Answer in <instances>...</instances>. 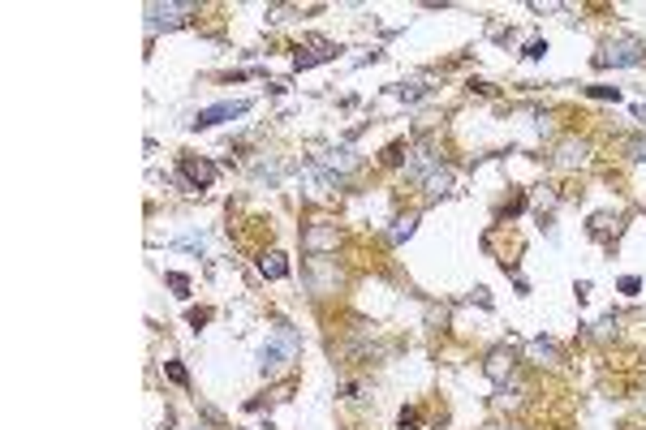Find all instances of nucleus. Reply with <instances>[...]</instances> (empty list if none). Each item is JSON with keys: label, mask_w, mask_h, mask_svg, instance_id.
<instances>
[{"label": "nucleus", "mask_w": 646, "mask_h": 430, "mask_svg": "<svg viewBox=\"0 0 646 430\" xmlns=\"http://www.w3.org/2000/svg\"><path fill=\"white\" fill-rule=\"evenodd\" d=\"M306 249H310V254H323V249H336V229H332V224H310V229H306Z\"/></svg>", "instance_id": "nucleus-4"}, {"label": "nucleus", "mask_w": 646, "mask_h": 430, "mask_svg": "<svg viewBox=\"0 0 646 430\" xmlns=\"http://www.w3.org/2000/svg\"><path fill=\"white\" fill-rule=\"evenodd\" d=\"M181 172H186V181H190L194 190H207V185L216 181V164L194 160V155H181Z\"/></svg>", "instance_id": "nucleus-3"}, {"label": "nucleus", "mask_w": 646, "mask_h": 430, "mask_svg": "<svg viewBox=\"0 0 646 430\" xmlns=\"http://www.w3.org/2000/svg\"><path fill=\"white\" fill-rule=\"evenodd\" d=\"M401 151H405L401 142H392V146H388V155H384V164H401Z\"/></svg>", "instance_id": "nucleus-13"}, {"label": "nucleus", "mask_w": 646, "mask_h": 430, "mask_svg": "<svg viewBox=\"0 0 646 430\" xmlns=\"http://www.w3.org/2000/svg\"><path fill=\"white\" fill-rule=\"evenodd\" d=\"M530 358H543V362H552V358H556V348H552L548 340H534V344H530Z\"/></svg>", "instance_id": "nucleus-10"}, {"label": "nucleus", "mask_w": 646, "mask_h": 430, "mask_svg": "<svg viewBox=\"0 0 646 430\" xmlns=\"http://www.w3.org/2000/svg\"><path fill=\"white\" fill-rule=\"evenodd\" d=\"M164 370H168V378H172V383H186V370H181V366H177V362H168V366H164Z\"/></svg>", "instance_id": "nucleus-14"}, {"label": "nucleus", "mask_w": 646, "mask_h": 430, "mask_svg": "<svg viewBox=\"0 0 646 430\" xmlns=\"http://www.w3.org/2000/svg\"><path fill=\"white\" fill-rule=\"evenodd\" d=\"M410 233H414V215H405V220H401V224H396V229H392V241H405Z\"/></svg>", "instance_id": "nucleus-11"}, {"label": "nucleus", "mask_w": 646, "mask_h": 430, "mask_svg": "<svg viewBox=\"0 0 646 430\" xmlns=\"http://www.w3.org/2000/svg\"><path fill=\"white\" fill-rule=\"evenodd\" d=\"M556 160H560L564 168H573V164H582V160H586V146H582V142H560Z\"/></svg>", "instance_id": "nucleus-9"}, {"label": "nucleus", "mask_w": 646, "mask_h": 430, "mask_svg": "<svg viewBox=\"0 0 646 430\" xmlns=\"http://www.w3.org/2000/svg\"><path fill=\"white\" fill-rule=\"evenodd\" d=\"M633 155H638V160H646V142H633Z\"/></svg>", "instance_id": "nucleus-18"}, {"label": "nucleus", "mask_w": 646, "mask_h": 430, "mask_svg": "<svg viewBox=\"0 0 646 430\" xmlns=\"http://www.w3.org/2000/svg\"><path fill=\"white\" fill-rule=\"evenodd\" d=\"M509 370H513V353L509 348H495L491 358H487V378H491V383H504Z\"/></svg>", "instance_id": "nucleus-7"}, {"label": "nucleus", "mask_w": 646, "mask_h": 430, "mask_svg": "<svg viewBox=\"0 0 646 430\" xmlns=\"http://www.w3.org/2000/svg\"><path fill=\"white\" fill-rule=\"evenodd\" d=\"M246 108H250V104H241V99H237V104H233V99H229V104H216V108H203V112H198V130H207V125H220V121H229V116H241Z\"/></svg>", "instance_id": "nucleus-5"}, {"label": "nucleus", "mask_w": 646, "mask_h": 430, "mask_svg": "<svg viewBox=\"0 0 646 430\" xmlns=\"http://www.w3.org/2000/svg\"><path fill=\"white\" fill-rule=\"evenodd\" d=\"M177 245H186V249H203V237H194V233H190V237H181Z\"/></svg>", "instance_id": "nucleus-16"}, {"label": "nucleus", "mask_w": 646, "mask_h": 430, "mask_svg": "<svg viewBox=\"0 0 646 430\" xmlns=\"http://www.w3.org/2000/svg\"><path fill=\"white\" fill-rule=\"evenodd\" d=\"M297 344H302V340H297L293 327H289V323H276V340L263 344V353H259V370H263L267 378H276V374L297 358Z\"/></svg>", "instance_id": "nucleus-1"}, {"label": "nucleus", "mask_w": 646, "mask_h": 430, "mask_svg": "<svg viewBox=\"0 0 646 430\" xmlns=\"http://www.w3.org/2000/svg\"><path fill=\"white\" fill-rule=\"evenodd\" d=\"M168 284L177 289V297H186V293H190V280H186V275H168Z\"/></svg>", "instance_id": "nucleus-12"}, {"label": "nucleus", "mask_w": 646, "mask_h": 430, "mask_svg": "<svg viewBox=\"0 0 646 430\" xmlns=\"http://www.w3.org/2000/svg\"><path fill=\"white\" fill-rule=\"evenodd\" d=\"M543 52H548V43H530V47H526V56H530V61H539Z\"/></svg>", "instance_id": "nucleus-17"}, {"label": "nucleus", "mask_w": 646, "mask_h": 430, "mask_svg": "<svg viewBox=\"0 0 646 430\" xmlns=\"http://www.w3.org/2000/svg\"><path fill=\"white\" fill-rule=\"evenodd\" d=\"M151 26H177L186 13H194V5H151Z\"/></svg>", "instance_id": "nucleus-6"}, {"label": "nucleus", "mask_w": 646, "mask_h": 430, "mask_svg": "<svg viewBox=\"0 0 646 430\" xmlns=\"http://www.w3.org/2000/svg\"><path fill=\"white\" fill-rule=\"evenodd\" d=\"M642 61H646V47L638 39H616L594 56V65H642Z\"/></svg>", "instance_id": "nucleus-2"}, {"label": "nucleus", "mask_w": 646, "mask_h": 430, "mask_svg": "<svg viewBox=\"0 0 646 430\" xmlns=\"http://www.w3.org/2000/svg\"><path fill=\"white\" fill-rule=\"evenodd\" d=\"M259 271L267 275V280H280V275H289V263H285V254H263Z\"/></svg>", "instance_id": "nucleus-8"}, {"label": "nucleus", "mask_w": 646, "mask_h": 430, "mask_svg": "<svg viewBox=\"0 0 646 430\" xmlns=\"http://www.w3.org/2000/svg\"><path fill=\"white\" fill-rule=\"evenodd\" d=\"M638 289H642L638 275H625V280H620V293H638Z\"/></svg>", "instance_id": "nucleus-15"}]
</instances>
